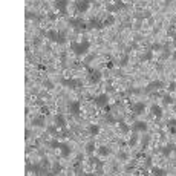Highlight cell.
Returning <instances> with one entry per match:
<instances>
[{
    "label": "cell",
    "instance_id": "obj_1",
    "mask_svg": "<svg viewBox=\"0 0 176 176\" xmlns=\"http://www.w3.org/2000/svg\"><path fill=\"white\" fill-rule=\"evenodd\" d=\"M89 47H90L89 40H83V41H80V43H78V41H72V43H70V49H72V52H73L75 55H78V57H81V55L87 54Z\"/></svg>",
    "mask_w": 176,
    "mask_h": 176
},
{
    "label": "cell",
    "instance_id": "obj_2",
    "mask_svg": "<svg viewBox=\"0 0 176 176\" xmlns=\"http://www.w3.org/2000/svg\"><path fill=\"white\" fill-rule=\"evenodd\" d=\"M43 35H44V37H47L49 40L54 41V43H58V44L66 43V37H64V34H61V32H58V31H54V29L44 31V32H43Z\"/></svg>",
    "mask_w": 176,
    "mask_h": 176
},
{
    "label": "cell",
    "instance_id": "obj_3",
    "mask_svg": "<svg viewBox=\"0 0 176 176\" xmlns=\"http://www.w3.org/2000/svg\"><path fill=\"white\" fill-rule=\"evenodd\" d=\"M86 67H87V80H89V83L90 84H98L99 81H101V78H103V73L99 72V70H96V69H92V67H89L87 64H86Z\"/></svg>",
    "mask_w": 176,
    "mask_h": 176
},
{
    "label": "cell",
    "instance_id": "obj_4",
    "mask_svg": "<svg viewBox=\"0 0 176 176\" xmlns=\"http://www.w3.org/2000/svg\"><path fill=\"white\" fill-rule=\"evenodd\" d=\"M69 24L75 29V31H83L87 29V23L83 21L81 18H69Z\"/></svg>",
    "mask_w": 176,
    "mask_h": 176
},
{
    "label": "cell",
    "instance_id": "obj_5",
    "mask_svg": "<svg viewBox=\"0 0 176 176\" xmlns=\"http://www.w3.org/2000/svg\"><path fill=\"white\" fill-rule=\"evenodd\" d=\"M93 103H95V106L96 107H106L107 106V103H109V95L104 92V93H99V95H96L95 98H93Z\"/></svg>",
    "mask_w": 176,
    "mask_h": 176
},
{
    "label": "cell",
    "instance_id": "obj_6",
    "mask_svg": "<svg viewBox=\"0 0 176 176\" xmlns=\"http://www.w3.org/2000/svg\"><path fill=\"white\" fill-rule=\"evenodd\" d=\"M147 129H148V125H147V122H144V121H136V122H133V125H132V130L136 132V133H145Z\"/></svg>",
    "mask_w": 176,
    "mask_h": 176
},
{
    "label": "cell",
    "instance_id": "obj_7",
    "mask_svg": "<svg viewBox=\"0 0 176 176\" xmlns=\"http://www.w3.org/2000/svg\"><path fill=\"white\" fill-rule=\"evenodd\" d=\"M61 84L63 86H66V87H70V89H75V87H81L83 86V83H81V80H77V78H73V80H61Z\"/></svg>",
    "mask_w": 176,
    "mask_h": 176
},
{
    "label": "cell",
    "instance_id": "obj_8",
    "mask_svg": "<svg viewBox=\"0 0 176 176\" xmlns=\"http://www.w3.org/2000/svg\"><path fill=\"white\" fill-rule=\"evenodd\" d=\"M162 87H164L162 81H152L147 84V87H144V92H155V90H159Z\"/></svg>",
    "mask_w": 176,
    "mask_h": 176
},
{
    "label": "cell",
    "instance_id": "obj_9",
    "mask_svg": "<svg viewBox=\"0 0 176 176\" xmlns=\"http://www.w3.org/2000/svg\"><path fill=\"white\" fill-rule=\"evenodd\" d=\"M80 109H81V104H80V101H77V99L69 103V112L72 115H80V112H81Z\"/></svg>",
    "mask_w": 176,
    "mask_h": 176
},
{
    "label": "cell",
    "instance_id": "obj_10",
    "mask_svg": "<svg viewBox=\"0 0 176 176\" xmlns=\"http://www.w3.org/2000/svg\"><path fill=\"white\" fill-rule=\"evenodd\" d=\"M89 6H90L89 0H77V11L78 12H87Z\"/></svg>",
    "mask_w": 176,
    "mask_h": 176
},
{
    "label": "cell",
    "instance_id": "obj_11",
    "mask_svg": "<svg viewBox=\"0 0 176 176\" xmlns=\"http://www.w3.org/2000/svg\"><path fill=\"white\" fill-rule=\"evenodd\" d=\"M67 0H55V8L60 11V14L61 15H66L67 12H66V8H67Z\"/></svg>",
    "mask_w": 176,
    "mask_h": 176
},
{
    "label": "cell",
    "instance_id": "obj_12",
    "mask_svg": "<svg viewBox=\"0 0 176 176\" xmlns=\"http://www.w3.org/2000/svg\"><path fill=\"white\" fill-rule=\"evenodd\" d=\"M103 21H99L96 18H90L87 21V29H103Z\"/></svg>",
    "mask_w": 176,
    "mask_h": 176
},
{
    "label": "cell",
    "instance_id": "obj_13",
    "mask_svg": "<svg viewBox=\"0 0 176 176\" xmlns=\"http://www.w3.org/2000/svg\"><path fill=\"white\" fill-rule=\"evenodd\" d=\"M132 110H133L135 115H142V113L145 112V104L138 101V103H135V104L132 106Z\"/></svg>",
    "mask_w": 176,
    "mask_h": 176
},
{
    "label": "cell",
    "instance_id": "obj_14",
    "mask_svg": "<svg viewBox=\"0 0 176 176\" xmlns=\"http://www.w3.org/2000/svg\"><path fill=\"white\" fill-rule=\"evenodd\" d=\"M60 150H61V158H67L70 155V152H72L70 145L66 144V142H60Z\"/></svg>",
    "mask_w": 176,
    "mask_h": 176
},
{
    "label": "cell",
    "instance_id": "obj_15",
    "mask_svg": "<svg viewBox=\"0 0 176 176\" xmlns=\"http://www.w3.org/2000/svg\"><path fill=\"white\" fill-rule=\"evenodd\" d=\"M118 127H119V130H121L124 135H127V133L130 132V125L125 122L124 119H119V121H118Z\"/></svg>",
    "mask_w": 176,
    "mask_h": 176
},
{
    "label": "cell",
    "instance_id": "obj_16",
    "mask_svg": "<svg viewBox=\"0 0 176 176\" xmlns=\"http://www.w3.org/2000/svg\"><path fill=\"white\" fill-rule=\"evenodd\" d=\"M150 110H152V113H153L158 119H161V118H162V107H161V106H158V104H152Z\"/></svg>",
    "mask_w": 176,
    "mask_h": 176
},
{
    "label": "cell",
    "instance_id": "obj_17",
    "mask_svg": "<svg viewBox=\"0 0 176 176\" xmlns=\"http://www.w3.org/2000/svg\"><path fill=\"white\" fill-rule=\"evenodd\" d=\"M96 153H98V156H109L110 155V148L107 145H101V147L96 148Z\"/></svg>",
    "mask_w": 176,
    "mask_h": 176
},
{
    "label": "cell",
    "instance_id": "obj_18",
    "mask_svg": "<svg viewBox=\"0 0 176 176\" xmlns=\"http://www.w3.org/2000/svg\"><path fill=\"white\" fill-rule=\"evenodd\" d=\"M54 121H55V125H57V127H64V125H66V119H64V116H63L61 113L55 115Z\"/></svg>",
    "mask_w": 176,
    "mask_h": 176
},
{
    "label": "cell",
    "instance_id": "obj_19",
    "mask_svg": "<svg viewBox=\"0 0 176 176\" xmlns=\"http://www.w3.org/2000/svg\"><path fill=\"white\" fill-rule=\"evenodd\" d=\"M161 101H162V104H173L174 103V98H171L170 93H162L161 95Z\"/></svg>",
    "mask_w": 176,
    "mask_h": 176
},
{
    "label": "cell",
    "instance_id": "obj_20",
    "mask_svg": "<svg viewBox=\"0 0 176 176\" xmlns=\"http://www.w3.org/2000/svg\"><path fill=\"white\" fill-rule=\"evenodd\" d=\"M32 125L34 127H44V118L43 116H38V118H34L32 119Z\"/></svg>",
    "mask_w": 176,
    "mask_h": 176
},
{
    "label": "cell",
    "instance_id": "obj_21",
    "mask_svg": "<svg viewBox=\"0 0 176 176\" xmlns=\"http://www.w3.org/2000/svg\"><path fill=\"white\" fill-rule=\"evenodd\" d=\"M87 130H89V133H90V135L96 136V135H99V125H98V124H90Z\"/></svg>",
    "mask_w": 176,
    "mask_h": 176
},
{
    "label": "cell",
    "instance_id": "obj_22",
    "mask_svg": "<svg viewBox=\"0 0 176 176\" xmlns=\"http://www.w3.org/2000/svg\"><path fill=\"white\" fill-rule=\"evenodd\" d=\"M95 152H96V147H95V144H93V142H87V144H86V153H87L89 156H92Z\"/></svg>",
    "mask_w": 176,
    "mask_h": 176
},
{
    "label": "cell",
    "instance_id": "obj_23",
    "mask_svg": "<svg viewBox=\"0 0 176 176\" xmlns=\"http://www.w3.org/2000/svg\"><path fill=\"white\" fill-rule=\"evenodd\" d=\"M138 139H139V135H138L136 132H133L132 136H130V139H129V145H130V147H135V145L138 144Z\"/></svg>",
    "mask_w": 176,
    "mask_h": 176
},
{
    "label": "cell",
    "instance_id": "obj_24",
    "mask_svg": "<svg viewBox=\"0 0 176 176\" xmlns=\"http://www.w3.org/2000/svg\"><path fill=\"white\" fill-rule=\"evenodd\" d=\"M152 58H153V51H152V49H147V52L141 57L142 61H148V60H152Z\"/></svg>",
    "mask_w": 176,
    "mask_h": 176
},
{
    "label": "cell",
    "instance_id": "obj_25",
    "mask_svg": "<svg viewBox=\"0 0 176 176\" xmlns=\"http://www.w3.org/2000/svg\"><path fill=\"white\" fill-rule=\"evenodd\" d=\"M113 23H115V17L113 15H109L106 20H103V26L107 28V26H110V24H113Z\"/></svg>",
    "mask_w": 176,
    "mask_h": 176
},
{
    "label": "cell",
    "instance_id": "obj_26",
    "mask_svg": "<svg viewBox=\"0 0 176 176\" xmlns=\"http://www.w3.org/2000/svg\"><path fill=\"white\" fill-rule=\"evenodd\" d=\"M106 11H107V12H118V11H121V9H119V6H118L116 3H112V5H107V6H106Z\"/></svg>",
    "mask_w": 176,
    "mask_h": 176
},
{
    "label": "cell",
    "instance_id": "obj_27",
    "mask_svg": "<svg viewBox=\"0 0 176 176\" xmlns=\"http://www.w3.org/2000/svg\"><path fill=\"white\" fill-rule=\"evenodd\" d=\"M95 165H96V170H95V171H96L98 174H101V173H103V161L98 158V159L95 161Z\"/></svg>",
    "mask_w": 176,
    "mask_h": 176
},
{
    "label": "cell",
    "instance_id": "obj_28",
    "mask_svg": "<svg viewBox=\"0 0 176 176\" xmlns=\"http://www.w3.org/2000/svg\"><path fill=\"white\" fill-rule=\"evenodd\" d=\"M150 170H152L153 174H165V173H167L165 170H162V168H159V167H155V165H152V168H150Z\"/></svg>",
    "mask_w": 176,
    "mask_h": 176
},
{
    "label": "cell",
    "instance_id": "obj_29",
    "mask_svg": "<svg viewBox=\"0 0 176 176\" xmlns=\"http://www.w3.org/2000/svg\"><path fill=\"white\" fill-rule=\"evenodd\" d=\"M150 49H152L153 52H159V51H162V49H164V46L159 44V43H153L152 46H150Z\"/></svg>",
    "mask_w": 176,
    "mask_h": 176
},
{
    "label": "cell",
    "instance_id": "obj_30",
    "mask_svg": "<svg viewBox=\"0 0 176 176\" xmlns=\"http://www.w3.org/2000/svg\"><path fill=\"white\" fill-rule=\"evenodd\" d=\"M47 132L51 133L52 136H58V130H57V125H49V127H47Z\"/></svg>",
    "mask_w": 176,
    "mask_h": 176
},
{
    "label": "cell",
    "instance_id": "obj_31",
    "mask_svg": "<svg viewBox=\"0 0 176 176\" xmlns=\"http://www.w3.org/2000/svg\"><path fill=\"white\" fill-rule=\"evenodd\" d=\"M161 152L165 155V156H168L170 155V152H173V145H167V147H162L161 148Z\"/></svg>",
    "mask_w": 176,
    "mask_h": 176
},
{
    "label": "cell",
    "instance_id": "obj_32",
    "mask_svg": "<svg viewBox=\"0 0 176 176\" xmlns=\"http://www.w3.org/2000/svg\"><path fill=\"white\" fill-rule=\"evenodd\" d=\"M106 121H107L109 124H115V122H116L115 116H112V115H110V112H106Z\"/></svg>",
    "mask_w": 176,
    "mask_h": 176
},
{
    "label": "cell",
    "instance_id": "obj_33",
    "mask_svg": "<svg viewBox=\"0 0 176 176\" xmlns=\"http://www.w3.org/2000/svg\"><path fill=\"white\" fill-rule=\"evenodd\" d=\"M113 3H116L119 6V9H127V5H125L122 0H113Z\"/></svg>",
    "mask_w": 176,
    "mask_h": 176
},
{
    "label": "cell",
    "instance_id": "obj_34",
    "mask_svg": "<svg viewBox=\"0 0 176 176\" xmlns=\"http://www.w3.org/2000/svg\"><path fill=\"white\" fill-rule=\"evenodd\" d=\"M144 164H145V168H148V170H150V168H152V165H153V164H152V158H150V156H145Z\"/></svg>",
    "mask_w": 176,
    "mask_h": 176
},
{
    "label": "cell",
    "instance_id": "obj_35",
    "mask_svg": "<svg viewBox=\"0 0 176 176\" xmlns=\"http://www.w3.org/2000/svg\"><path fill=\"white\" fill-rule=\"evenodd\" d=\"M26 18H28V20H37V18H40V17H38L37 14H34V12H29V11H28V12H26Z\"/></svg>",
    "mask_w": 176,
    "mask_h": 176
},
{
    "label": "cell",
    "instance_id": "obj_36",
    "mask_svg": "<svg viewBox=\"0 0 176 176\" xmlns=\"http://www.w3.org/2000/svg\"><path fill=\"white\" fill-rule=\"evenodd\" d=\"M127 63H129V55H124V57L121 58V61H119V66H121V67H124Z\"/></svg>",
    "mask_w": 176,
    "mask_h": 176
},
{
    "label": "cell",
    "instance_id": "obj_37",
    "mask_svg": "<svg viewBox=\"0 0 176 176\" xmlns=\"http://www.w3.org/2000/svg\"><path fill=\"white\" fill-rule=\"evenodd\" d=\"M49 145H51L52 148H60V142H58L57 139H52L51 142H49Z\"/></svg>",
    "mask_w": 176,
    "mask_h": 176
},
{
    "label": "cell",
    "instance_id": "obj_38",
    "mask_svg": "<svg viewBox=\"0 0 176 176\" xmlns=\"http://www.w3.org/2000/svg\"><path fill=\"white\" fill-rule=\"evenodd\" d=\"M43 84H44V87H46L47 90H51V89H54V84H52V81H49V80H46V81H44Z\"/></svg>",
    "mask_w": 176,
    "mask_h": 176
},
{
    "label": "cell",
    "instance_id": "obj_39",
    "mask_svg": "<svg viewBox=\"0 0 176 176\" xmlns=\"http://www.w3.org/2000/svg\"><path fill=\"white\" fill-rule=\"evenodd\" d=\"M148 139H150V138H148L147 135H144V138H142V147H141L142 150H144V148H147V144H148Z\"/></svg>",
    "mask_w": 176,
    "mask_h": 176
},
{
    "label": "cell",
    "instance_id": "obj_40",
    "mask_svg": "<svg viewBox=\"0 0 176 176\" xmlns=\"http://www.w3.org/2000/svg\"><path fill=\"white\" fill-rule=\"evenodd\" d=\"M118 158H119L121 161H125V159L129 158V155H127V153H124V152H121V153H118Z\"/></svg>",
    "mask_w": 176,
    "mask_h": 176
},
{
    "label": "cell",
    "instance_id": "obj_41",
    "mask_svg": "<svg viewBox=\"0 0 176 176\" xmlns=\"http://www.w3.org/2000/svg\"><path fill=\"white\" fill-rule=\"evenodd\" d=\"M47 18L51 20V21H55V20H57V14H54V12H49V14H47Z\"/></svg>",
    "mask_w": 176,
    "mask_h": 176
},
{
    "label": "cell",
    "instance_id": "obj_42",
    "mask_svg": "<svg viewBox=\"0 0 176 176\" xmlns=\"http://www.w3.org/2000/svg\"><path fill=\"white\" fill-rule=\"evenodd\" d=\"M174 90H176V83L171 81V83L168 84V92H174Z\"/></svg>",
    "mask_w": 176,
    "mask_h": 176
},
{
    "label": "cell",
    "instance_id": "obj_43",
    "mask_svg": "<svg viewBox=\"0 0 176 176\" xmlns=\"http://www.w3.org/2000/svg\"><path fill=\"white\" fill-rule=\"evenodd\" d=\"M52 170H54V173H55V174H57V173H60V165H58V164H55Z\"/></svg>",
    "mask_w": 176,
    "mask_h": 176
},
{
    "label": "cell",
    "instance_id": "obj_44",
    "mask_svg": "<svg viewBox=\"0 0 176 176\" xmlns=\"http://www.w3.org/2000/svg\"><path fill=\"white\" fill-rule=\"evenodd\" d=\"M167 124L170 125V127H174V125H176V119H170V121H168Z\"/></svg>",
    "mask_w": 176,
    "mask_h": 176
},
{
    "label": "cell",
    "instance_id": "obj_45",
    "mask_svg": "<svg viewBox=\"0 0 176 176\" xmlns=\"http://www.w3.org/2000/svg\"><path fill=\"white\" fill-rule=\"evenodd\" d=\"M173 152H176V145H173Z\"/></svg>",
    "mask_w": 176,
    "mask_h": 176
},
{
    "label": "cell",
    "instance_id": "obj_46",
    "mask_svg": "<svg viewBox=\"0 0 176 176\" xmlns=\"http://www.w3.org/2000/svg\"><path fill=\"white\" fill-rule=\"evenodd\" d=\"M173 58H174V60H176V52H174V54H173Z\"/></svg>",
    "mask_w": 176,
    "mask_h": 176
},
{
    "label": "cell",
    "instance_id": "obj_47",
    "mask_svg": "<svg viewBox=\"0 0 176 176\" xmlns=\"http://www.w3.org/2000/svg\"><path fill=\"white\" fill-rule=\"evenodd\" d=\"M89 2H90V3H93V2H96V0H89Z\"/></svg>",
    "mask_w": 176,
    "mask_h": 176
},
{
    "label": "cell",
    "instance_id": "obj_48",
    "mask_svg": "<svg viewBox=\"0 0 176 176\" xmlns=\"http://www.w3.org/2000/svg\"><path fill=\"white\" fill-rule=\"evenodd\" d=\"M136 2H138V0H136Z\"/></svg>",
    "mask_w": 176,
    "mask_h": 176
}]
</instances>
